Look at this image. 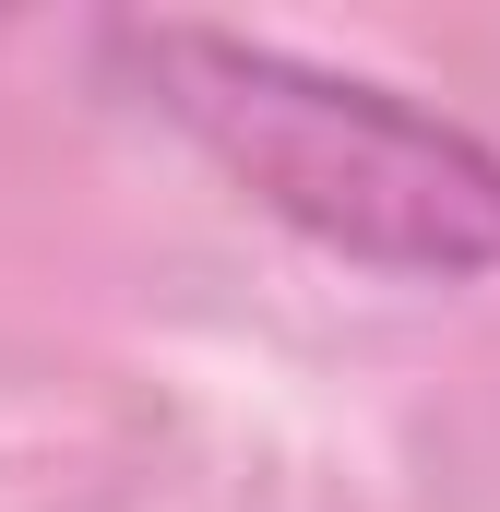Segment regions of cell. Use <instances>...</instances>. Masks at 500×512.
<instances>
[{
    "label": "cell",
    "mask_w": 500,
    "mask_h": 512,
    "mask_svg": "<svg viewBox=\"0 0 500 512\" xmlns=\"http://www.w3.org/2000/svg\"><path fill=\"white\" fill-rule=\"evenodd\" d=\"M108 72L310 251L417 286L500 274V143L465 120L227 24H108Z\"/></svg>",
    "instance_id": "1"
}]
</instances>
